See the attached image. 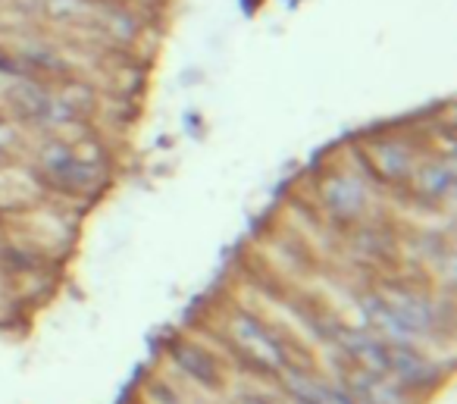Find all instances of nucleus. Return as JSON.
<instances>
[{
  "instance_id": "f257e3e1",
  "label": "nucleus",
  "mask_w": 457,
  "mask_h": 404,
  "mask_svg": "<svg viewBox=\"0 0 457 404\" xmlns=\"http://www.w3.org/2000/svg\"><path fill=\"white\" fill-rule=\"evenodd\" d=\"M222 342H226V351L236 358V364L257 376H279L285 367L294 364L285 339L245 307H236L226 317Z\"/></svg>"
},
{
  "instance_id": "f03ea898",
  "label": "nucleus",
  "mask_w": 457,
  "mask_h": 404,
  "mask_svg": "<svg viewBox=\"0 0 457 404\" xmlns=\"http://www.w3.org/2000/svg\"><path fill=\"white\" fill-rule=\"evenodd\" d=\"M35 173L41 182L66 198H79L98 185V166L66 138H47L35 150Z\"/></svg>"
},
{
  "instance_id": "7ed1b4c3",
  "label": "nucleus",
  "mask_w": 457,
  "mask_h": 404,
  "mask_svg": "<svg viewBox=\"0 0 457 404\" xmlns=\"http://www.w3.org/2000/svg\"><path fill=\"white\" fill-rule=\"evenodd\" d=\"M320 204L339 226H357L370 204V185L354 170L329 173L320 182Z\"/></svg>"
},
{
  "instance_id": "20e7f679",
  "label": "nucleus",
  "mask_w": 457,
  "mask_h": 404,
  "mask_svg": "<svg viewBox=\"0 0 457 404\" xmlns=\"http://www.w3.org/2000/svg\"><path fill=\"white\" fill-rule=\"evenodd\" d=\"M166 358L185 376V383H191L195 389L204 392H222L226 389V367L216 358L210 348H204L195 339H176L166 348Z\"/></svg>"
},
{
  "instance_id": "39448f33",
  "label": "nucleus",
  "mask_w": 457,
  "mask_h": 404,
  "mask_svg": "<svg viewBox=\"0 0 457 404\" xmlns=\"http://www.w3.org/2000/svg\"><path fill=\"white\" fill-rule=\"evenodd\" d=\"M364 160H366L364 179L382 182L386 189H407L413 166H417L413 144L398 135H389V138H382V141H376L373 144V154L364 157Z\"/></svg>"
},
{
  "instance_id": "423d86ee",
  "label": "nucleus",
  "mask_w": 457,
  "mask_h": 404,
  "mask_svg": "<svg viewBox=\"0 0 457 404\" xmlns=\"http://www.w3.org/2000/svg\"><path fill=\"white\" fill-rule=\"evenodd\" d=\"M389 376L401 389H432L438 383V367L413 342H389Z\"/></svg>"
},
{
  "instance_id": "0eeeda50",
  "label": "nucleus",
  "mask_w": 457,
  "mask_h": 404,
  "mask_svg": "<svg viewBox=\"0 0 457 404\" xmlns=\"http://www.w3.org/2000/svg\"><path fill=\"white\" fill-rule=\"evenodd\" d=\"M407 191L417 201L438 207L454 191V164H451L448 157H429V160L417 164L411 173V182H407Z\"/></svg>"
},
{
  "instance_id": "6e6552de",
  "label": "nucleus",
  "mask_w": 457,
  "mask_h": 404,
  "mask_svg": "<svg viewBox=\"0 0 457 404\" xmlns=\"http://www.w3.org/2000/svg\"><path fill=\"white\" fill-rule=\"evenodd\" d=\"M351 245L366 257V261H386V235L379 226H360L351 235Z\"/></svg>"
},
{
  "instance_id": "1a4fd4ad",
  "label": "nucleus",
  "mask_w": 457,
  "mask_h": 404,
  "mask_svg": "<svg viewBox=\"0 0 457 404\" xmlns=\"http://www.w3.org/2000/svg\"><path fill=\"white\" fill-rule=\"evenodd\" d=\"M10 164H13V157H10V150H7V148H4V144H0V173L7 170V166H10Z\"/></svg>"
}]
</instances>
